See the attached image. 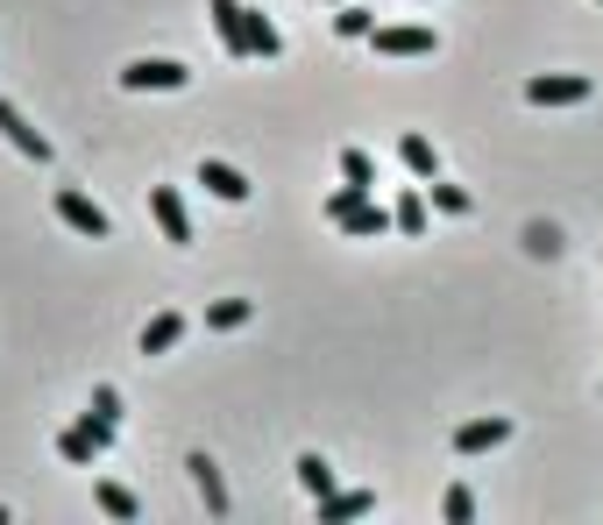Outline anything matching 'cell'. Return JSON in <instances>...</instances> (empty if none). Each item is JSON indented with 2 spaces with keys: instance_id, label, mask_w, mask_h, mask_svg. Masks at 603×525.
<instances>
[{
  "instance_id": "cell-4",
  "label": "cell",
  "mask_w": 603,
  "mask_h": 525,
  "mask_svg": "<svg viewBox=\"0 0 603 525\" xmlns=\"http://www.w3.org/2000/svg\"><path fill=\"white\" fill-rule=\"evenodd\" d=\"M114 447V426H93V419H79V426H65L57 433V455L71 461V469H93L100 455Z\"/></svg>"
},
{
  "instance_id": "cell-8",
  "label": "cell",
  "mask_w": 603,
  "mask_h": 525,
  "mask_svg": "<svg viewBox=\"0 0 603 525\" xmlns=\"http://www.w3.org/2000/svg\"><path fill=\"white\" fill-rule=\"evenodd\" d=\"M206 22H214L220 50L228 57H249V28H241V0H206Z\"/></svg>"
},
{
  "instance_id": "cell-6",
  "label": "cell",
  "mask_w": 603,
  "mask_h": 525,
  "mask_svg": "<svg viewBox=\"0 0 603 525\" xmlns=\"http://www.w3.org/2000/svg\"><path fill=\"white\" fill-rule=\"evenodd\" d=\"M149 220L163 228V242H178V249L192 242V214H185V199H178L171 185H149Z\"/></svg>"
},
{
  "instance_id": "cell-20",
  "label": "cell",
  "mask_w": 603,
  "mask_h": 525,
  "mask_svg": "<svg viewBox=\"0 0 603 525\" xmlns=\"http://www.w3.org/2000/svg\"><path fill=\"white\" fill-rule=\"evenodd\" d=\"M93 504H100V512H107V518H121V525H128L135 512H143V504H135V490H128V483H100V490H93Z\"/></svg>"
},
{
  "instance_id": "cell-28",
  "label": "cell",
  "mask_w": 603,
  "mask_h": 525,
  "mask_svg": "<svg viewBox=\"0 0 603 525\" xmlns=\"http://www.w3.org/2000/svg\"><path fill=\"white\" fill-rule=\"evenodd\" d=\"M334 8H341V0H334Z\"/></svg>"
},
{
  "instance_id": "cell-29",
  "label": "cell",
  "mask_w": 603,
  "mask_h": 525,
  "mask_svg": "<svg viewBox=\"0 0 603 525\" xmlns=\"http://www.w3.org/2000/svg\"><path fill=\"white\" fill-rule=\"evenodd\" d=\"M596 8H603V0H596Z\"/></svg>"
},
{
  "instance_id": "cell-5",
  "label": "cell",
  "mask_w": 603,
  "mask_h": 525,
  "mask_svg": "<svg viewBox=\"0 0 603 525\" xmlns=\"http://www.w3.org/2000/svg\"><path fill=\"white\" fill-rule=\"evenodd\" d=\"M57 220H65L71 235H86V242H107V235H114V220L100 214V206L86 199V192H71V185L57 192Z\"/></svg>"
},
{
  "instance_id": "cell-10",
  "label": "cell",
  "mask_w": 603,
  "mask_h": 525,
  "mask_svg": "<svg viewBox=\"0 0 603 525\" xmlns=\"http://www.w3.org/2000/svg\"><path fill=\"white\" fill-rule=\"evenodd\" d=\"M320 504V525H349L362 512H376V490H327V498H312Z\"/></svg>"
},
{
  "instance_id": "cell-25",
  "label": "cell",
  "mask_w": 603,
  "mask_h": 525,
  "mask_svg": "<svg viewBox=\"0 0 603 525\" xmlns=\"http://www.w3.org/2000/svg\"><path fill=\"white\" fill-rule=\"evenodd\" d=\"M86 419H93V426H121V391H114V384H100V391H93Z\"/></svg>"
},
{
  "instance_id": "cell-13",
  "label": "cell",
  "mask_w": 603,
  "mask_h": 525,
  "mask_svg": "<svg viewBox=\"0 0 603 525\" xmlns=\"http://www.w3.org/2000/svg\"><path fill=\"white\" fill-rule=\"evenodd\" d=\"M341 235H390L398 220H390V206H376V199H362V206H349V214L334 220Z\"/></svg>"
},
{
  "instance_id": "cell-26",
  "label": "cell",
  "mask_w": 603,
  "mask_h": 525,
  "mask_svg": "<svg viewBox=\"0 0 603 525\" xmlns=\"http://www.w3.org/2000/svg\"><path fill=\"white\" fill-rule=\"evenodd\" d=\"M441 518H447V525H469V518H476V498H469V490L455 483V490L441 498Z\"/></svg>"
},
{
  "instance_id": "cell-24",
  "label": "cell",
  "mask_w": 603,
  "mask_h": 525,
  "mask_svg": "<svg viewBox=\"0 0 603 525\" xmlns=\"http://www.w3.org/2000/svg\"><path fill=\"white\" fill-rule=\"evenodd\" d=\"M369 28H376L369 8H355V0H341V8H334V36H369Z\"/></svg>"
},
{
  "instance_id": "cell-16",
  "label": "cell",
  "mask_w": 603,
  "mask_h": 525,
  "mask_svg": "<svg viewBox=\"0 0 603 525\" xmlns=\"http://www.w3.org/2000/svg\"><path fill=\"white\" fill-rule=\"evenodd\" d=\"M241 28H249V57H277V50H284V36H277V22H270V14L241 8Z\"/></svg>"
},
{
  "instance_id": "cell-2",
  "label": "cell",
  "mask_w": 603,
  "mask_h": 525,
  "mask_svg": "<svg viewBox=\"0 0 603 525\" xmlns=\"http://www.w3.org/2000/svg\"><path fill=\"white\" fill-rule=\"evenodd\" d=\"M376 57H433L441 50V36H433L426 22H390V28H369Z\"/></svg>"
},
{
  "instance_id": "cell-23",
  "label": "cell",
  "mask_w": 603,
  "mask_h": 525,
  "mask_svg": "<svg viewBox=\"0 0 603 525\" xmlns=\"http://www.w3.org/2000/svg\"><path fill=\"white\" fill-rule=\"evenodd\" d=\"M426 199L441 206V214H469V206H476L469 192H462V185H447V178H426Z\"/></svg>"
},
{
  "instance_id": "cell-9",
  "label": "cell",
  "mask_w": 603,
  "mask_h": 525,
  "mask_svg": "<svg viewBox=\"0 0 603 525\" xmlns=\"http://www.w3.org/2000/svg\"><path fill=\"white\" fill-rule=\"evenodd\" d=\"M504 441H511V419H469V426H455V455H490Z\"/></svg>"
},
{
  "instance_id": "cell-11",
  "label": "cell",
  "mask_w": 603,
  "mask_h": 525,
  "mask_svg": "<svg viewBox=\"0 0 603 525\" xmlns=\"http://www.w3.org/2000/svg\"><path fill=\"white\" fill-rule=\"evenodd\" d=\"M200 185L214 192V199H228V206H241V199H249V178H241L235 163H220V157H206V163H200Z\"/></svg>"
},
{
  "instance_id": "cell-3",
  "label": "cell",
  "mask_w": 603,
  "mask_h": 525,
  "mask_svg": "<svg viewBox=\"0 0 603 525\" xmlns=\"http://www.w3.org/2000/svg\"><path fill=\"white\" fill-rule=\"evenodd\" d=\"M192 71L185 65H171V57H135L128 71H121V93H178Z\"/></svg>"
},
{
  "instance_id": "cell-15",
  "label": "cell",
  "mask_w": 603,
  "mask_h": 525,
  "mask_svg": "<svg viewBox=\"0 0 603 525\" xmlns=\"http://www.w3.org/2000/svg\"><path fill=\"white\" fill-rule=\"evenodd\" d=\"M178 341H185V312H157V320L143 327V355H171Z\"/></svg>"
},
{
  "instance_id": "cell-27",
  "label": "cell",
  "mask_w": 603,
  "mask_h": 525,
  "mask_svg": "<svg viewBox=\"0 0 603 525\" xmlns=\"http://www.w3.org/2000/svg\"><path fill=\"white\" fill-rule=\"evenodd\" d=\"M362 199H369V192H355V185H341V192H334V199H327V220H341V214H349V206H362Z\"/></svg>"
},
{
  "instance_id": "cell-22",
  "label": "cell",
  "mask_w": 603,
  "mask_h": 525,
  "mask_svg": "<svg viewBox=\"0 0 603 525\" xmlns=\"http://www.w3.org/2000/svg\"><path fill=\"white\" fill-rule=\"evenodd\" d=\"M519 242L533 249V256H561V228H554V220H525Z\"/></svg>"
},
{
  "instance_id": "cell-19",
  "label": "cell",
  "mask_w": 603,
  "mask_h": 525,
  "mask_svg": "<svg viewBox=\"0 0 603 525\" xmlns=\"http://www.w3.org/2000/svg\"><path fill=\"white\" fill-rule=\"evenodd\" d=\"M292 469H298V490H306V498H327V490H334V469H327V455H298Z\"/></svg>"
},
{
  "instance_id": "cell-17",
  "label": "cell",
  "mask_w": 603,
  "mask_h": 525,
  "mask_svg": "<svg viewBox=\"0 0 603 525\" xmlns=\"http://www.w3.org/2000/svg\"><path fill=\"white\" fill-rule=\"evenodd\" d=\"M255 306L249 298H220V306H206V334H235V327H249Z\"/></svg>"
},
{
  "instance_id": "cell-12",
  "label": "cell",
  "mask_w": 603,
  "mask_h": 525,
  "mask_svg": "<svg viewBox=\"0 0 603 525\" xmlns=\"http://www.w3.org/2000/svg\"><path fill=\"white\" fill-rule=\"evenodd\" d=\"M390 220H398V235H405V242H419V235L433 228V199H426V192H398Z\"/></svg>"
},
{
  "instance_id": "cell-7",
  "label": "cell",
  "mask_w": 603,
  "mask_h": 525,
  "mask_svg": "<svg viewBox=\"0 0 603 525\" xmlns=\"http://www.w3.org/2000/svg\"><path fill=\"white\" fill-rule=\"evenodd\" d=\"M0 135H8L14 149H22V157H36V163H50V135H36L29 128V114L14 107V100H0Z\"/></svg>"
},
{
  "instance_id": "cell-14",
  "label": "cell",
  "mask_w": 603,
  "mask_h": 525,
  "mask_svg": "<svg viewBox=\"0 0 603 525\" xmlns=\"http://www.w3.org/2000/svg\"><path fill=\"white\" fill-rule=\"evenodd\" d=\"M185 469H192V483H200L206 512H214V518H228V483H220V469H214V461H206V455H192Z\"/></svg>"
},
{
  "instance_id": "cell-18",
  "label": "cell",
  "mask_w": 603,
  "mask_h": 525,
  "mask_svg": "<svg viewBox=\"0 0 603 525\" xmlns=\"http://www.w3.org/2000/svg\"><path fill=\"white\" fill-rule=\"evenodd\" d=\"M398 157H405V171H412V178H441V157H433V142H426V135H405V142H398Z\"/></svg>"
},
{
  "instance_id": "cell-21",
  "label": "cell",
  "mask_w": 603,
  "mask_h": 525,
  "mask_svg": "<svg viewBox=\"0 0 603 525\" xmlns=\"http://www.w3.org/2000/svg\"><path fill=\"white\" fill-rule=\"evenodd\" d=\"M341 178H349L355 192H369V199H376V163H369V149H341Z\"/></svg>"
},
{
  "instance_id": "cell-1",
  "label": "cell",
  "mask_w": 603,
  "mask_h": 525,
  "mask_svg": "<svg viewBox=\"0 0 603 525\" xmlns=\"http://www.w3.org/2000/svg\"><path fill=\"white\" fill-rule=\"evenodd\" d=\"M596 85L582 79V71H539V79H525V100L533 107H582Z\"/></svg>"
}]
</instances>
